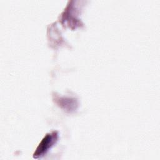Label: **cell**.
<instances>
[{
    "mask_svg": "<svg viewBox=\"0 0 160 160\" xmlns=\"http://www.w3.org/2000/svg\"><path fill=\"white\" fill-rule=\"evenodd\" d=\"M58 134L56 131L47 134L36 148V151L33 154V158L34 159H38L43 156L49 149L56 142L58 139Z\"/></svg>",
    "mask_w": 160,
    "mask_h": 160,
    "instance_id": "6da1fadb",
    "label": "cell"
}]
</instances>
